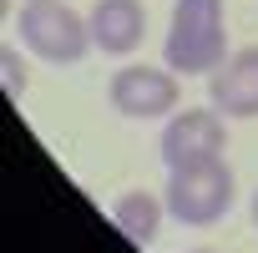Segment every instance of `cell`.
Here are the masks:
<instances>
[{
  "label": "cell",
  "instance_id": "1",
  "mask_svg": "<svg viewBox=\"0 0 258 253\" xmlns=\"http://www.w3.org/2000/svg\"><path fill=\"white\" fill-rule=\"evenodd\" d=\"M228 16L223 0H177L172 6V26L162 41V61L177 76H213L228 61Z\"/></svg>",
  "mask_w": 258,
  "mask_h": 253
},
{
  "label": "cell",
  "instance_id": "2",
  "mask_svg": "<svg viewBox=\"0 0 258 253\" xmlns=\"http://www.w3.org/2000/svg\"><path fill=\"white\" fill-rule=\"evenodd\" d=\"M16 36L46 66H71L91 51V21L66 0H26L16 11Z\"/></svg>",
  "mask_w": 258,
  "mask_h": 253
},
{
  "label": "cell",
  "instance_id": "3",
  "mask_svg": "<svg viewBox=\"0 0 258 253\" xmlns=\"http://www.w3.org/2000/svg\"><path fill=\"white\" fill-rule=\"evenodd\" d=\"M233 193H238L233 167L223 157H213V162H198V167H172L162 203H167V218H177L182 228H213V223L228 218Z\"/></svg>",
  "mask_w": 258,
  "mask_h": 253
},
{
  "label": "cell",
  "instance_id": "4",
  "mask_svg": "<svg viewBox=\"0 0 258 253\" xmlns=\"http://www.w3.org/2000/svg\"><path fill=\"white\" fill-rule=\"evenodd\" d=\"M223 152H228V116H223L213 101L167 116V126H162V162H167V172H172V167L213 162V157H223Z\"/></svg>",
  "mask_w": 258,
  "mask_h": 253
},
{
  "label": "cell",
  "instance_id": "5",
  "mask_svg": "<svg viewBox=\"0 0 258 253\" xmlns=\"http://www.w3.org/2000/svg\"><path fill=\"white\" fill-rule=\"evenodd\" d=\"M106 96L121 116L132 121H157V116H172L177 101H182V86H177V71L172 66H121L111 81H106Z\"/></svg>",
  "mask_w": 258,
  "mask_h": 253
},
{
  "label": "cell",
  "instance_id": "6",
  "mask_svg": "<svg viewBox=\"0 0 258 253\" xmlns=\"http://www.w3.org/2000/svg\"><path fill=\"white\" fill-rule=\"evenodd\" d=\"M208 101L223 116H238V121L258 116V46L228 51V61L208 76Z\"/></svg>",
  "mask_w": 258,
  "mask_h": 253
},
{
  "label": "cell",
  "instance_id": "7",
  "mask_svg": "<svg viewBox=\"0 0 258 253\" xmlns=\"http://www.w3.org/2000/svg\"><path fill=\"white\" fill-rule=\"evenodd\" d=\"M86 21H91V46L106 56H132L147 41V6L142 0H96Z\"/></svg>",
  "mask_w": 258,
  "mask_h": 253
},
{
  "label": "cell",
  "instance_id": "8",
  "mask_svg": "<svg viewBox=\"0 0 258 253\" xmlns=\"http://www.w3.org/2000/svg\"><path fill=\"white\" fill-rule=\"evenodd\" d=\"M162 213H167V203L152 198L147 187H132V193H121V198L111 203V223L121 228L126 243H137V248H152V243H157V233H162Z\"/></svg>",
  "mask_w": 258,
  "mask_h": 253
},
{
  "label": "cell",
  "instance_id": "9",
  "mask_svg": "<svg viewBox=\"0 0 258 253\" xmlns=\"http://www.w3.org/2000/svg\"><path fill=\"white\" fill-rule=\"evenodd\" d=\"M0 66H6V76H11V96H21V91H26V71H21V51H16V46H0Z\"/></svg>",
  "mask_w": 258,
  "mask_h": 253
},
{
  "label": "cell",
  "instance_id": "10",
  "mask_svg": "<svg viewBox=\"0 0 258 253\" xmlns=\"http://www.w3.org/2000/svg\"><path fill=\"white\" fill-rule=\"evenodd\" d=\"M253 223H258V193H253Z\"/></svg>",
  "mask_w": 258,
  "mask_h": 253
},
{
  "label": "cell",
  "instance_id": "11",
  "mask_svg": "<svg viewBox=\"0 0 258 253\" xmlns=\"http://www.w3.org/2000/svg\"><path fill=\"white\" fill-rule=\"evenodd\" d=\"M192 253H218V248H192Z\"/></svg>",
  "mask_w": 258,
  "mask_h": 253
}]
</instances>
